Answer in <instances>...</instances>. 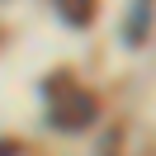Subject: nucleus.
<instances>
[{
  "instance_id": "nucleus-2",
  "label": "nucleus",
  "mask_w": 156,
  "mask_h": 156,
  "mask_svg": "<svg viewBox=\"0 0 156 156\" xmlns=\"http://www.w3.org/2000/svg\"><path fill=\"white\" fill-rule=\"evenodd\" d=\"M57 10H62L66 24H80V29H85V24L95 19V0H57Z\"/></svg>"
},
{
  "instance_id": "nucleus-3",
  "label": "nucleus",
  "mask_w": 156,
  "mask_h": 156,
  "mask_svg": "<svg viewBox=\"0 0 156 156\" xmlns=\"http://www.w3.org/2000/svg\"><path fill=\"white\" fill-rule=\"evenodd\" d=\"M142 29H147V0L133 10V24H128V43H142Z\"/></svg>"
},
{
  "instance_id": "nucleus-1",
  "label": "nucleus",
  "mask_w": 156,
  "mask_h": 156,
  "mask_svg": "<svg viewBox=\"0 0 156 156\" xmlns=\"http://www.w3.org/2000/svg\"><path fill=\"white\" fill-rule=\"evenodd\" d=\"M43 99H48V118H52V128H62V133L95 123V114H99V99L90 95V90H76L66 76H52L48 85H43Z\"/></svg>"
},
{
  "instance_id": "nucleus-4",
  "label": "nucleus",
  "mask_w": 156,
  "mask_h": 156,
  "mask_svg": "<svg viewBox=\"0 0 156 156\" xmlns=\"http://www.w3.org/2000/svg\"><path fill=\"white\" fill-rule=\"evenodd\" d=\"M0 156H19V142H10V137H5V142H0Z\"/></svg>"
}]
</instances>
